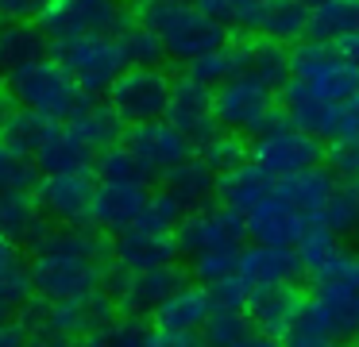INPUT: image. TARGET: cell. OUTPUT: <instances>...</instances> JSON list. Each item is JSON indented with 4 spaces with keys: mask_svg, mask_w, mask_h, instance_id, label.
<instances>
[{
    "mask_svg": "<svg viewBox=\"0 0 359 347\" xmlns=\"http://www.w3.org/2000/svg\"><path fill=\"white\" fill-rule=\"evenodd\" d=\"M109 243L101 239L97 228L66 224L50 228V236L32 251V285L39 301H89L104 293L109 278Z\"/></svg>",
    "mask_w": 359,
    "mask_h": 347,
    "instance_id": "6da1fadb",
    "label": "cell"
},
{
    "mask_svg": "<svg viewBox=\"0 0 359 347\" xmlns=\"http://www.w3.org/2000/svg\"><path fill=\"white\" fill-rule=\"evenodd\" d=\"M132 20L163 39L166 58L186 62V66L201 54L232 43V31L224 23H217L194 4H178V0H132Z\"/></svg>",
    "mask_w": 359,
    "mask_h": 347,
    "instance_id": "7a4b0ae2",
    "label": "cell"
},
{
    "mask_svg": "<svg viewBox=\"0 0 359 347\" xmlns=\"http://www.w3.org/2000/svg\"><path fill=\"white\" fill-rule=\"evenodd\" d=\"M248 158L259 162L263 170H271L274 177H290V174H302V170L325 166V143L313 139L309 131H302L286 112L274 108L248 135Z\"/></svg>",
    "mask_w": 359,
    "mask_h": 347,
    "instance_id": "3957f363",
    "label": "cell"
},
{
    "mask_svg": "<svg viewBox=\"0 0 359 347\" xmlns=\"http://www.w3.org/2000/svg\"><path fill=\"white\" fill-rule=\"evenodd\" d=\"M8 89L20 100V108L43 116V120H55V123H70L81 112V104L89 100V93H81V85L55 58L8 77Z\"/></svg>",
    "mask_w": 359,
    "mask_h": 347,
    "instance_id": "277c9868",
    "label": "cell"
},
{
    "mask_svg": "<svg viewBox=\"0 0 359 347\" xmlns=\"http://www.w3.org/2000/svg\"><path fill=\"white\" fill-rule=\"evenodd\" d=\"M55 62L89 97H104L112 89V81L128 69V58L120 50L116 35H81L55 43Z\"/></svg>",
    "mask_w": 359,
    "mask_h": 347,
    "instance_id": "5b68a950",
    "label": "cell"
},
{
    "mask_svg": "<svg viewBox=\"0 0 359 347\" xmlns=\"http://www.w3.org/2000/svg\"><path fill=\"white\" fill-rule=\"evenodd\" d=\"M290 77L302 81L309 93H317V97H325V100L359 97V69L351 66L332 43L302 39V43L290 50Z\"/></svg>",
    "mask_w": 359,
    "mask_h": 347,
    "instance_id": "8992f818",
    "label": "cell"
},
{
    "mask_svg": "<svg viewBox=\"0 0 359 347\" xmlns=\"http://www.w3.org/2000/svg\"><path fill=\"white\" fill-rule=\"evenodd\" d=\"M132 23V8L124 0H50L39 15V27L50 35V43L81 35H120Z\"/></svg>",
    "mask_w": 359,
    "mask_h": 347,
    "instance_id": "52a82bcc",
    "label": "cell"
},
{
    "mask_svg": "<svg viewBox=\"0 0 359 347\" xmlns=\"http://www.w3.org/2000/svg\"><path fill=\"white\" fill-rule=\"evenodd\" d=\"M170 89H174V77L158 66H128L124 74L112 81V89L104 93V104L128 123H151V120H163L166 104H170Z\"/></svg>",
    "mask_w": 359,
    "mask_h": 347,
    "instance_id": "ba28073f",
    "label": "cell"
},
{
    "mask_svg": "<svg viewBox=\"0 0 359 347\" xmlns=\"http://www.w3.org/2000/svg\"><path fill=\"white\" fill-rule=\"evenodd\" d=\"M178 251L197 259L205 251H243L248 239V216L236 212L228 205H205L182 216V224L174 228Z\"/></svg>",
    "mask_w": 359,
    "mask_h": 347,
    "instance_id": "9c48e42d",
    "label": "cell"
},
{
    "mask_svg": "<svg viewBox=\"0 0 359 347\" xmlns=\"http://www.w3.org/2000/svg\"><path fill=\"white\" fill-rule=\"evenodd\" d=\"M186 285V274L174 266H158V270H120V266H109V278H104V293L112 297L116 313H128V316H155L158 305L166 297Z\"/></svg>",
    "mask_w": 359,
    "mask_h": 347,
    "instance_id": "30bf717a",
    "label": "cell"
},
{
    "mask_svg": "<svg viewBox=\"0 0 359 347\" xmlns=\"http://www.w3.org/2000/svg\"><path fill=\"white\" fill-rule=\"evenodd\" d=\"M302 316L320 339H359V290L351 285H313L302 293Z\"/></svg>",
    "mask_w": 359,
    "mask_h": 347,
    "instance_id": "8fae6325",
    "label": "cell"
},
{
    "mask_svg": "<svg viewBox=\"0 0 359 347\" xmlns=\"http://www.w3.org/2000/svg\"><path fill=\"white\" fill-rule=\"evenodd\" d=\"M93 170H74V174H43L32 197L47 212L50 224H89V208H93Z\"/></svg>",
    "mask_w": 359,
    "mask_h": 347,
    "instance_id": "7c38bea8",
    "label": "cell"
},
{
    "mask_svg": "<svg viewBox=\"0 0 359 347\" xmlns=\"http://www.w3.org/2000/svg\"><path fill=\"white\" fill-rule=\"evenodd\" d=\"M212 112H217V123L224 131H236V135L248 131L251 135L274 112V93L251 77H232L228 85L212 89Z\"/></svg>",
    "mask_w": 359,
    "mask_h": 347,
    "instance_id": "4fadbf2b",
    "label": "cell"
},
{
    "mask_svg": "<svg viewBox=\"0 0 359 347\" xmlns=\"http://www.w3.org/2000/svg\"><path fill=\"white\" fill-rule=\"evenodd\" d=\"M166 120L189 139V143L201 151L212 135H220V123H217V112H212V89L194 77H174V89H170V104H166Z\"/></svg>",
    "mask_w": 359,
    "mask_h": 347,
    "instance_id": "5bb4252c",
    "label": "cell"
},
{
    "mask_svg": "<svg viewBox=\"0 0 359 347\" xmlns=\"http://www.w3.org/2000/svg\"><path fill=\"white\" fill-rule=\"evenodd\" d=\"M305 274L297 247H271V243H251L240 251V278L251 293L259 290H278V285H294Z\"/></svg>",
    "mask_w": 359,
    "mask_h": 347,
    "instance_id": "9a60e30c",
    "label": "cell"
},
{
    "mask_svg": "<svg viewBox=\"0 0 359 347\" xmlns=\"http://www.w3.org/2000/svg\"><path fill=\"white\" fill-rule=\"evenodd\" d=\"M109 254H112V266L140 274V270L174 266V259H178L182 251H178L174 231H155V228H140V224H135V228L112 236Z\"/></svg>",
    "mask_w": 359,
    "mask_h": 347,
    "instance_id": "2e32d148",
    "label": "cell"
},
{
    "mask_svg": "<svg viewBox=\"0 0 359 347\" xmlns=\"http://www.w3.org/2000/svg\"><path fill=\"white\" fill-rule=\"evenodd\" d=\"M124 143L132 147V151L140 154V158L147 162L158 177H163L166 170H174L178 162H186V158H194V154H197V147L189 143V139L182 135V131L166 120V116H163V120H151V123H135V128H128Z\"/></svg>",
    "mask_w": 359,
    "mask_h": 347,
    "instance_id": "e0dca14e",
    "label": "cell"
},
{
    "mask_svg": "<svg viewBox=\"0 0 359 347\" xmlns=\"http://www.w3.org/2000/svg\"><path fill=\"white\" fill-rule=\"evenodd\" d=\"M151 189L147 185H120V182H97L93 208H89V228L120 236V231L135 228L147 208Z\"/></svg>",
    "mask_w": 359,
    "mask_h": 347,
    "instance_id": "ac0fdd59",
    "label": "cell"
},
{
    "mask_svg": "<svg viewBox=\"0 0 359 347\" xmlns=\"http://www.w3.org/2000/svg\"><path fill=\"white\" fill-rule=\"evenodd\" d=\"M232 50H236V62H240V77H251V81L266 85L271 93H278L290 81V50L274 39L240 35L232 39Z\"/></svg>",
    "mask_w": 359,
    "mask_h": 347,
    "instance_id": "d6986e66",
    "label": "cell"
},
{
    "mask_svg": "<svg viewBox=\"0 0 359 347\" xmlns=\"http://www.w3.org/2000/svg\"><path fill=\"white\" fill-rule=\"evenodd\" d=\"M278 100H282V112H286L302 131H309L313 139H320V143H332V139H336L340 100L317 97V93H309L302 81H294V77L278 89Z\"/></svg>",
    "mask_w": 359,
    "mask_h": 347,
    "instance_id": "ffe728a7",
    "label": "cell"
},
{
    "mask_svg": "<svg viewBox=\"0 0 359 347\" xmlns=\"http://www.w3.org/2000/svg\"><path fill=\"white\" fill-rule=\"evenodd\" d=\"M47 58H55V43L39 23H0V77L4 81Z\"/></svg>",
    "mask_w": 359,
    "mask_h": 347,
    "instance_id": "44dd1931",
    "label": "cell"
},
{
    "mask_svg": "<svg viewBox=\"0 0 359 347\" xmlns=\"http://www.w3.org/2000/svg\"><path fill=\"white\" fill-rule=\"evenodd\" d=\"M309 228H313L309 216L294 212L286 200H278V193H274L271 200H263L259 208H251V212H248V239H251V243L297 247Z\"/></svg>",
    "mask_w": 359,
    "mask_h": 347,
    "instance_id": "7402d4cb",
    "label": "cell"
},
{
    "mask_svg": "<svg viewBox=\"0 0 359 347\" xmlns=\"http://www.w3.org/2000/svg\"><path fill=\"white\" fill-rule=\"evenodd\" d=\"M274 193H278V177L251 158L217 177V200L228 208H236V212H243V216H248L251 208H259L263 200H271Z\"/></svg>",
    "mask_w": 359,
    "mask_h": 347,
    "instance_id": "603a6c76",
    "label": "cell"
},
{
    "mask_svg": "<svg viewBox=\"0 0 359 347\" xmlns=\"http://www.w3.org/2000/svg\"><path fill=\"white\" fill-rule=\"evenodd\" d=\"M0 236L20 251H35L50 236V220L32 193H4L0 197Z\"/></svg>",
    "mask_w": 359,
    "mask_h": 347,
    "instance_id": "cb8c5ba5",
    "label": "cell"
},
{
    "mask_svg": "<svg viewBox=\"0 0 359 347\" xmlns=\"http://www.w3.org/2000/svg\"><path fill=\"white\" fill-rule=\"evenodd\" d=\"M32 162H35L39 174H74V170H93L97 151L70 128V123H55Z\"/></svg>",
    "mask_w": 359,
    "mask_h": 347,
    "instance_id": "d4e9b609",
    "label": "cell"
},
{
    "mask_svg": "<svg viewBox=\"0 0 359 347\" xmlns=\"http://www.w3.org/2000/svg\"><path fill=\"white\" fill-rule=\"evenodd\" d=\"M217 177H220L217 170H212L201 154H194V158L178 162L174 170H166L163 189L170 193L174 200H182L186 212H194V208H205V205L217 200Z\"/></svg>",
    "mask_w": 359,
    "mask_h": 347,
    "instance_id": "484cf974",
    "label": "cell"
},
{
    "mask_svg": "<svg viewBox=\"0 0 359 347\" xmlns=\"http://www.w3.org/2000/svg\"><path fill=\"white\" fill-rule=\"evenodd\" d=\"M248 35H263L282 46H290V43L297 46L309 35V4L305 0H266L255 12V20H251Z\"/></svg>",
    "mask_w": 359,
    "mask_h": 347,
    "instance_id": "4316f807",
    "label": "cell"
},
{
    "mask_svg": "<svg viewBox=\"0 0 359 347\" xmlns=\"http://www.w3.org/2000/svg\"><path fill=\"white\" fill-rule=\"evenodd\" d=\"M340 177L332 174L328 166H313V170H302V174H290V177H278V200H286L294 212L317 220V212L325 208L328 193L336 189Z\"/></svg>",
    "mask_w": 359,
    "mask_h": 347,
    "instance_id": "83f0119b",
    "label": "cell"
},
{
    "mask_svg": "<svg viewBox=\"0 0 359 347\" xmlns=\"http://www.w3.org/2000/svg\"><path fill=\"white\" fill-rule=\"evenodd\" d=\"M212 316V301H209V285H182L174 297H166L155 313V324L163 332H201L205 320Z\"/></svg>",
    "mask_w": 359,
    "mask_h": 347,
    "instance_id": "f1b7e54d",
    "label": "cell"
},
{
    "mask_svg": "<svg viewBox=\"0 0 359 347\" xmlns=\"http://www.w3.org/2000/svg\"><path fill=\"white\" fill-rule=\"evenodd\" d=\"M297 308H302V293H297L294 285L259 290V293H251V301H248L251 324H255L259 332H266V336H278V339L286 336V328L297 316Z\"/></svg>",
    "mask_w": 359,
    "mask_h": 347,
    "instance_id": "f546056e",
    "label": "cell"
},
{
    "mask_svg": "<svg viewBox=\"0 0 359 347\" xmlns=\"http://www.w3.org/2000/svg\"><path fill=\"white\" fill-rule=\"evenodd\" d=\"M359 31V0H317L309 8V35L313 43H340Z\"/></svg>",
    "mask_w": 359,
    "mask_h": 347,
    "instance_id": "4dcf8cb0",
    "label": "cell"
},
{
    "mask_svg": "<svg viewBox=\"0 0 359 347\" xmlns=\"http://www.w3.org/2000/svg\"><path fill=\"white\" fill-rule=\"evenodd\" d=\"M70 128L78 131L93 151H104V147H112V143H124V135H128V123L97 97H89L86 104H81V112L70 120Z\"/></svg>",
    "mask_w": 359,
    "mask_h": 347,
    "instance_id": "1f68e13d",
    "label": "cell"
},
{
    "mask_svg": "<svg viewBox=\"0 0 359 347\" xmlns=\"http://www.w3.org/2000/svg\"><path fill=\"white\" fill-rule=\"evenodd\" d=\"M93 174L101 177V182H120V185H147L155 182V170L147 166V162L140 158V154L132 151L128 143H112L104 147V151H97V162H93Z\"/></svg>",
    "mask_w": 359,
    "mask_h": 347,
    "instance_id": "d6a6232c",
    "label": "cell"
},
{
    "mask_svg": "<svg viewBox=\"0 0 359 347\" xmlns=\"http://www.w3.org/2000/svg\"><path fill=\"white\" fill-rule=\"evenodd\" d=\"M317 224H325L336 236H355L359 231V182H336L325 208L317 212Z\"/></svg>",
    "mask_w": 359,
    "mask_h": 347,
    "instance_id": "836d02e7",
    "label": "cell"
},
{
    "mask_svg": "<svg viewBox=\"0 0 359 347\" xmlns=\"http://www.w3.org/2000/svg\"><path fill=\"white\" fill-rule=\"evenodd\" d=\"M50 128H55V120H43V116L27 112V108H16L8 120L0 123V143L20 151V154H27V158H35V151L43 147V139H47Z\"/></svg>",
    "mask_w": 359,
    "mask_h": 347,
    "instance_id": "e575fe53",
    "label": "cell"
},
{
    "mask_svg": "<svg viewBox=\"0 0 359 347\" xmlns=\"http://www.w3.org/2000/svg\"><path fill=\"white\" fill-rule=\"evenodd\" d=\"M151 343V328L143 324V316H128V313H116L93 328L86 336V347H147Z\"/></svg>",
    "mask_w": 359,
    "mask_h": 347,
    "instance_id": "d590c367",
    "label": "cell"
},
{
    "mask_svg": "<svg viewBox=\"0 0 359 347\" xmlns=\"http://www.w3.org/2000/svg\"><path fill=\"white\" fill-rule=\"evenodd\" d=\"M305 274L313 278V285H351V290H359V251L340 243L320 262H313Z\"/></svg>",
    "mask_w": 359,
    "mask_h": 347,
    "instance_id": "8d00e7d4",
    "label": "cell"
},
{
    "mask_svg": "<svg viewBox=\"0 0 359 347\" xmlns=\"http://www.w3.org/2000/svg\"><path fill=\"white\" fill-rule=\"evenodd\" d=\"M116 43H120V50H124L128 66H158V62L166 58L163 39H158L151 27L135 23V20L128 23V27L120 31V35H116Z\"/></svg>",
    "mask_w": 359,
    "mask_h": 347,
    "instance_id": "74e56055",
    "label": "cell"
},
{
    "mask_svg": "<svg viewBox=\"0 0 359 347\" xmlns=\"http://www.w3.org/2000/svg\"><path fill=\"white\" fill-rule=\"evenodd\" d=\"M255 332V324H251L248 313H240V308H212V316L205 320L201 336L209 347H236L243 336H251Z\"/></svg>",
    "mask_w": 359,
    "mask_h": 347,
    "instance_id": "f35d334b",
    "label": "cell"
},
{
    "mask_svg": "<svg viewBox=\"0 0 359 347\" xmlns=\"http://www.w3.org/2000/svg\"><path fill=\"white\" fill-rule=\"evenodd\" d=\"M186 77H194V81L209 85V89H220V85H228L232 77H240V62H236L232 43L220 46V50L201 54L197 62H189V66H186Z\"/></svg>",
    "mask_w": 359,
    "mask_h": 347,
    "instance_id": "ab89813d",
    "label": "cell"
},
{
    "mask_svg": "<svg viewBox=\"0 0 359 347\" xmlns=\"http://www.w3.org/2000/svg\"><path fill=\"white\" fill-rule=\"evenodd\" d=\"M39 170H35V162L27 158V154L12 151V147L0 143V197L4 193H32L35 185H39Z\"/></svg>",
    "mask_w": 359,
    "mask_h": 347,
    "instance_id": "60d3db41",
    "label": "cell"
},
{
    "mask_svg": "<svg viewBox=\"0 0 359 347\" xmlns=\"http://www.w3.org/2000/svg\"><path fill=\"white\" fill-rule=\"evenodd\" d=\"M32 297H35V285H32V270H27L24 262H16V266H8L0 274V316H4V320L24 313V308L32 305Z\"/></svg>",
    "mask_w": 359,
    "mask_h": 347,
    "instance_id": "b9f144b4",
    "label": "cell"
},
{
    "mask_svg": "<svg viewBox=\"0 0 359 347\" xmlns=\"http://www.w3.org/2000/svg\"><path fill=\"white\" fill-rule=\"evenodd\" d=\"M266 0H201V12L212 15L217 23H224L228 31H240V35H248L251 31V20H255V12L263 8Z\"/></svg>",
    "mask_w": 359,
    "mask_h": 347,
    "instance_id": "7bdbcfd3",
    "label": "cell"
},
{
    "mask_svg": "<svg viewBox=\"0 0 359 347\" xmlns=\"http://www.w3.org/2000/svg\"><path fill=\"white\" fill-rule=\"evenodd\" d=\"M197 154H201L217 174H228V170H236L240 162H248V143H243L236 131H220V135H212Z\"/></svg>",
    "mask_w": 359,
    "mask_h": 347,
    "instance_id": "ee69618b",
    "label": "cell"
},
{
    "mask_svg": "<svg viewBox=\"0 0 359 347\" xmlns=\"http://www.w3.org/2000/svg\"><path fill=\"white\" fill-rule=\"evenodd\" d=\"M240 270V251H205L197 259H189V274H194L197 285H217L236 278Z\"/></svg>",
    "mask_w": 359,
    "mask_h": 347,
    "instance_id": "f6af8a7d",
    "label": "cell"
},
{
    "mask_svg": "<svg viewBox=\"0 0 359 347\" xmlns=\"http://www.w3.org/2000/svg\"><path fill=\"white\" fill-rule=\"evenodd\" d=\"M182 216H186V205L182 200H174L166 189H151L147 197V208H143L140 216V228H155V231H174L182 224Z\"/></svg>",
    "mask_w": 359,
    "mask_h": 347,
    "instance_id": "bcb514c9",
    "label": "cell"
},
{
    "mask_svg": "<svg viewBox=\"0 0 359 347\" xmlns=\"http://www.w3.org/2000/svg\"><path fill=\"white\" fill-rule=\"evenodd\" d=\"M325 162L340 182H359V139H340L325 147Z\"/></svg>",
    "mask_w": 359,
    "mask_h": 347,
    "instance_id": "7dc6e473",
    "label": "cell"
},
{
    "mask_svg": "<svg viewBox=\"0 0 359 347\" xmlns=\"http://www.w3.org/2000/svg\"><path fill=\"white\" fill-rule=\"evenodd\" d=\"M209 301H212V308H240V313H248L251 290L240 282V278H228V282L209 285Z\"/></svg>",
    "mask_w": 359,
    "mask_h": 347,
    "instance_id": "c3c4849f",
    "label": "cell"
},
{
    "mask_svg": "<svg viewBox=\"0 0 359 347\" xmlns=\"http://www.w3.org/2000/svg\"><path fill=\"white\" fill-rule=\"evenodd\" d=\"M50 0H0V23H39Z\"/></svg>",
    "mask_w": 359,
    "mask_h": 347,
    "instance_id": "681fc988",
    "label": "cell"
},
{
    "mask_svg": "<svg viewBox=\"0 0 359 347\" xmlns=\"http://www.w3.org/2000/svg\"><path fill=\"white\" fill-rule=\"evenodd\" d=\"M340 139H359V97L340 100V120H336V139L332 143H340Z\"/></svg>",
    "mask_w": 359,
    "mask_h": 347,
    "instance_id": "f907efd6",
    "label": "cell"
},
{
    "mask_svg": "<svg viewBox=\"0 0 359 347\" xmlns=\"http://www.w3.org/2000/svg\"><path fill=\"white\" fill-rule=\"evenodd\" d=\"M147 347H209L201 332H151V343Z\"/></svg>",
    "mask_w": 359,
    "mask_h": 347,
    "instance_id": "816d5d0a",
    "label": "cell"
},
{
    "mask_svg": "<svg viewBox=\"0 0 359 347\" xmlns=\"http://www.w3.org/2000/svg\"><path fill=\"white\" fill-rule=\"evenodd\" d=\"M0 347H32V332L20 316L12 320H0Z\"/></svg>",
    "mask_w": 359,
    "mask_h": 347,
    "instance_id": "f5cc1de1",
    "label": "cell"
},
{
    "mask_svg": "<svg viewBox=\"0 0 359 347\" xmlns=\"http://www.w3.org/2000/svg\"><path fill=\"white\" fill-rule=\"evenodd\" d=\"M236 347H286V343H282L278 336H266V332H259V328H255L251 336H243Z\"/></svg>",
    "mask_w": 359,
    "mask_h": 347,
    "instance_id": "db71d44e",
    "label": "cell"
},
{
    "mask_svg": "<svg viewBox=\"0 0 359 347\" xmlns=\"http://www.w3.org/2000/svg\"><path fill=\"white\" fill-rule=\"evenodd\" d=\"M336 50H340L344 58L359 69V31H355V35H348V39H340V43H336Z\"/></svg>",
    "mask_w": 359,
    "mask_h": 347,
    "instance_id": "11a10c76",
    "label": "cell"
},
{
    "mask_svg": "<svg viewBox=\"0 0 359 347\" xmlns=\"http://www.w3.org/2000/svg\"><path fill=\"white\" fill-rule=\"evenodd\" d=\"M16 262H20V247L8 243V239L0 236V274H4L8 266H16Z\"/></svg>",
    "mask_w": 359,
    "mask_h": 347,
    "instance_id": "9f6ffc18",
    "label": "cell"
},
{
    "mask_svg": "<svg viewBox=\"0 0 359 347\" xmlns=\"http://www.w3.org/2000/svg\"><path fill=\"white\" fill-rule=\"evenodd\" d=\"M32 347H86V339H74V336H50V339H35Z\"/></svg>",
    "mask_w": 359,
    "mask_h": 347,
    "instance_id": "6f0895ef",
    "label": "cell"
},
{
    "mask_svg": "<svg viewBox=\"0 0 359 347\" xmlns=\"http://www.w3.org/2000/svg\"><path fill=\"white\" fill-rule=\"evenodd\" d=\"M16 108H20V100L12 97V89H0V123L8 120V116L16 112Z\"/></svg>",
    "mask_w": 359,
    "mask_h": 347,
    "instance_id": "680465c9",
    "label": "cell"
},
{
    "mask_svg": "<svg viewBox=\"0 0 359 347\" xmlns=\"http://www.w3.org/2000/svg\"><path fill=\"white\" fill-rule=\"evenodd\" d=\"M320 347H351V343H340V339H328V343H320Z\"/></svg>",
    "mask_w": 359,
    "mask_h": 347,
    "instance_id": "91938a15",
    "label": "cell"
},
{
    "mask_svg": "<svg viewBox=\"0 0 359 347\" xmlns=\"http://www.w3.org/2000/svg\"><path fill=\"white\" fill-rule=\"evenodd\" d=\"M178 4H194V8H201V0H178Z\"/></svg>",
    "mask_w": 359,
    "mask_h": 347,
    "instance_id": "94428289",
    "label": "cell"
},
{
    "mask_svg": "<svg viewBox=\"0 0 359 347\" xmlns=\"http://www.w3.org/2000/svg\"><path fill=\"white\" fill-rule=\"evenodd\" d=\"M0 320H4V316H0Z\"/></svg>",
    "mask_w": 359,
    "mask_h": 347,
    "instance_id": "6125c7cd",
    "label": "cell"
},
{
    "mask_svg": "<svg viewBox=\"0 0 359 347\" xmlns=\"http://www.w3.org/2000/svg\"><path fill=\"white\" fill-rule=\"evenodd\" d=\"M355 236H359V231H355Z\"/></svg>",
    "mask_w": 359,
    "mask_h": 347,
    "instance_id": "be15d7a7",
    "label": "cell"
}]
</instances>
